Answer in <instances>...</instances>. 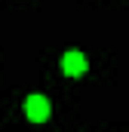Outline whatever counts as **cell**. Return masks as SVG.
Listing matches in <instances>:
<instances>
[{
  "instance_id": "cell-1",
  "label": "cell",
  "mask_w": 129,
  "mask_h": 132,
  "mask_svg": "<svg viewBox=\"0 0 129 132\" xmlns=\"http://www.w3.org/2000/svg\"><path fill=\"white\" fill-rule=\"evenodd\" d=\"M25 114H28L31 123H43V120H49V114H52L49 98H46V95H28V101H25Z\"/></svg>"
},
{
  "instance_id": "cell-2",
  "label": "cell",
  "mask_w": 129,
  "mask_h": 132,
  "mask_svg": "<svg viewBox=\"0 0 129 132\" xmlns=\"http://www.w3.org/2000/svg\"><path fill=\"white\" fill-rule=\"evenodd\" d=\"M62 71L68 74V77H80V74L86 71V55H83L80 49L64 52V55H62Z\"/></svg>"
}]
</instances>
